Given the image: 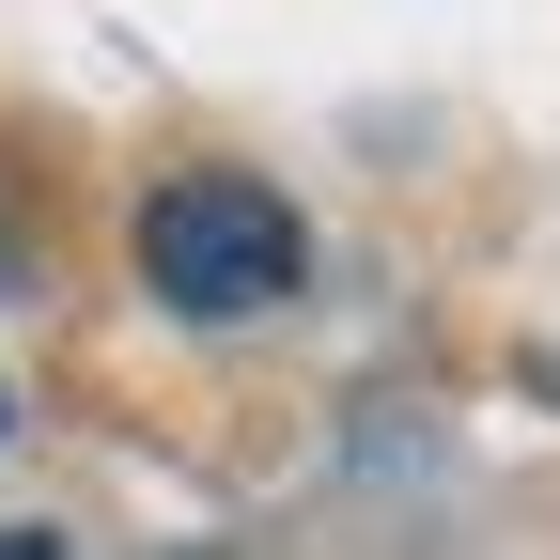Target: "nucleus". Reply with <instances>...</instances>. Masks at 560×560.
I'll return each instance as SVG.
<instances>
[{
  "label": "nucleus",
  "mask_w": 560,
  "mask_h": 560,
  "mask_svg": "<svg viewBox=\"0 0 560 560\" xmlns=\"http://www.w3.org/2000/svg\"><path fill=\"white\" fill-rule=\"evenodd\" d=\"M140 280H156L172 312L234 327V312H265V296H296V280H312V234H296V202H280V187L187 172V187L140 202Z\"/></svg>",
  "instance_id": "1"
},
{
  "label": "nucleus",
  "mask_w": 560,
  "mask_h": 560,
  "mask_svg": "<svg viewBox=\"0 0 560 560\" xmlns=\"http://www.w3.org/2000/svg\"><path fill=\"white\" fill-rule=\"evenodd\" d=\"M0 420H16V405H0Z\"/></svg>",
  "instance_id": "2"
}]
</instances>
